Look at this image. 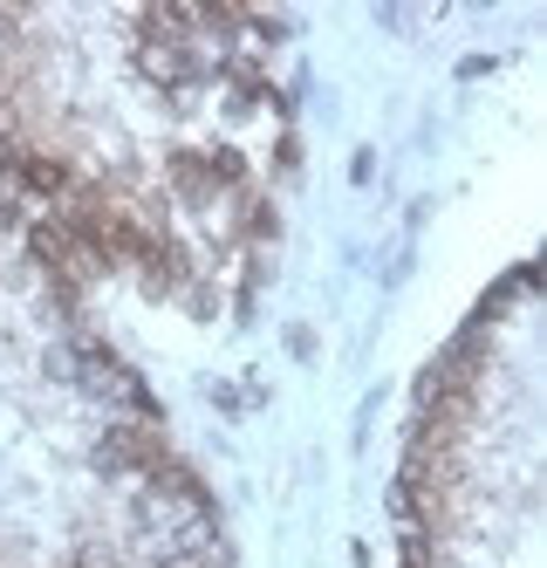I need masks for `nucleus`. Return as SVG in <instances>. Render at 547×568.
I'll return each mask as SVG.
<instances>
[{
	"instance_id": "1",
	"label": "nucleus",
	"mask_w": 547,
	"mask_h": 568,
	"mask_svg": "<svg viewBox=\"0 0 547 568\" xmlns=\"http://www.w3.org/2000/svg\"><path fill=\"white\" fill-rule=\"evenodd\" d=\"M164 179H172L185 206H213L226 185H246V165L233 151H179V158H164Z\"/></svg>"
},
{
	"instance_id": "2",
	"label": "nucleus",
	"mask_w": 547,
	"mask_h": 568,
	"mask_svg": "<svg viewBox=\"0 0 547 568\" xmlns=\"http://www.w3.org/2000/svg\"><path fill=\"white\" fill-rule=\"evenodd\" d=\"M172 445H164V432H158V418H131V425H110V438H103V466L110 473H123V466H138V473H151Z\"/></svg>"
}]
</instances>
